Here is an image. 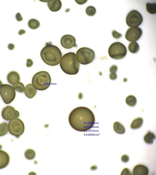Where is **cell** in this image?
Segmentation results:
<instances>
[{"instance_id": "6da1fadb", "label": "cell", "mask_w": 156, "mask_h": 175, "mask_svg": "<svg viewBox=\"0 0 156 175\" xmlns=\"http://www.w3.org/2000/svg\"><path fill=\"white\" fill-rule=\"evenodd\" d=\"M69 122L71 127L76 130L86 132L93 127L95 123V118L90 109L85 107H79L71 112Z\"/></svg>"}, {"instance_id": "7a4b0ae2", "label": "cell", "mask_w": 156, "mask_h": 175, "mask_svg": "<svg viewBox=\"0 0 156 175\" xmlns=\"http://www.w3.org/2000/svg\"><path fill=\"white\" fill-rule=\"evenodd\" d=\"M51 42H47L42 49L40 55L43 61L47 64L51 66L58 65L62 57L60 49L57 46L51 44Z\"/></svg>"}, {"instance_id": "3957f363", "label": "cell", "mask_w": 156, "mask_h": 175, "mask_svg": "<svg viewBox=\"0 0 156 175\" xmlns=\"http://www.w3.org/2000/svg\"><path fill=\"white\" fill-rule=\"evenodd\" d=\"M60 65L62 70L68 74H76L79 70L80 63L77 59L76 54L73 52H69L64 54L62 57Z\"/></svg>"}, {"instance_id": "277c9868", "label": "cell", "mask_w": 156, "mask_h": 175, "mask_svg": "<svg viewBox=\"0 0 156 175\" xmlns=\"http://www.w3.org/2000/svg\"><path fill=\"white\" fill-rule=\"evenodd\" d=\"M32 84L37 90L44 91L49 88L51 83L50 75L47 71L38 72L33 76L32 80Z\"/></svg>"}, {"instance_id": "5b68a950", "label": "cell", "mask_w": 156, "mask_h": 175, "mask_svg": "<svg viewBox=\"0 0 156 175\" xmlns=\"http://www.w3.org/2000/svg\"><path fill=\"white\" fill-rule=\"evenodd\" d=\"M76 56L79 63L86 65L90 63L94 60L95 54L94 52L91 49L83 47L78 50Z\"/></svg>"}, {"instance_id": "8992f818", "label": "cell", "mask_w": 156, "mask_h": 175, "mask_svg": "<svg viewBox=\"0 0 156 175\" xmlns=\"http://www.w3.org/2000/svg\"><path fill=\"white\" fill-rule=\"evenodd\" d=\"M127 49L125 46L119 42L112 44L109 47L108 53L112 59L119 60L124 57L127 54Z\"/></svg>"}, {"instance_id": "52a82bcc", "label": "cell", "mask_w": 156, "mask_h": 175, "mask_svg": "<svg viewBox=\"0 0 156 175\" xmlns=\"http://www.w3.org/2000/svg\"><path fill=\"white\" fill-rule=\"evenodd\" d=\"M8 131L11 134L17 138L22 135L25 130V126L23 122L20 118L12 119L8 124Z\"/></svg>"}, {"instance_id": "ba28073f", "label": "cell", "mask_w": 156, "mask_h": 175, "mask_svg": "<svg viewBox=\"0 0 156 175\" xmlns=\"http://www.w3.org/2000/svg\"><path fill=\"white\" fill-rule=\"evenodd\" d=\"M16 91L13 87L7 84L0 86V95L4 102L7 104L11 103L14 99Z\"/></svg>"}, {"instance_id": "9c48e42d", "label": "cell", "mask_w": 156, "mask_h": 175, "mask_svg": "<svg viewBox=\"0 0 156 175\" xmlns=\"http://www.w3.org/2000/svg\"><path fill=\"white\" fill-rule=\"evenodd\" d=\"M143 21L141 14L136 10H133L128 14L126 19L127 25L131 27H137L140 26Z\"/></svg>"}, {"instance_id": "30bf717a", "label": "cell", "mask_w": 156, "mask_h": 175, "mask_svg": "<svg viewBox=\"0 0 156 175\" xmlns=\"http://www.w3.org/2000/svg\"><path fill=\"white\" fill-rule=\"evenodd\" d=\"M142 34V30L140 28L132 27L127 30L125 35V38L129 41L135 42L140 38Z\"/></svg>"}, {"instance_id": "8fae6325", "label": "cell", "mask_w": 156, "mask_h": 175, "mask_svg": "<svg viewBox=\"0 0 156 175\" xmlns=\"http://www.w3.org/2000/svg\"><path fill=\"white\" fill-rule=\"evenodd\" d=\"M2 116L4 120L10 121L12 119L18 118L20 116V113L13 107L8 105L3 109Z\"/></svg>"}, {"instance_id": "7c38bea8", "label": "cell", "mask_w": 156, "mask_h": 175, "mask_svg": "<svg viewBox=\"0 0 156 175\" xmlns=\"http://www.w3.org/2000/svg\"><path fill=\"white\" fill-rule=\"evenodd\" d=\"M60 43L62 46L66 49H70L74 46H77L75 38L69 34L65 35L62 36Z\"/></svg>"}, {"instance_id": "4fadbf2b", "label": "cell", "mask_w": 156, "mask_h": 175, "mask_svg": "<svg viewBox=\"0 0 156 175\" xmlns=\"http://www.w3.org/2000/svg\"><path fill=\"white\" fill-rule=\"evenodd\" d=\"M10 160V156L8 153L0 150V169L6 167L9 164Z\"/></svg>"}, {"instance_id": "5bb4252c", "label": "cell", "mask_w": 156, "mask_h": 175, "mask_svg": "<svg viewBox=\"0 0 156 175\" xmlns=\"http://www.w3.org/2000/svg\"><path fill=\"white\" fill-rule=\"evenodd\" d=\"M149 169L146 166L138 164L133 168V173L134 175H147L149 173Z\"/></svg>"}, {"instance_id": "9a60e30c", "label": "cell", "mask_w": 156, "mask_h": 175, "mask_svg": "<svg viewBox=\"0 0 156 175\" xmlns=\"http://www.w3.org/2000/svg\"><path fill=\"white\" fill-rule=\"evenodd\" d=\"M20 76L19 74L15 71L10 72L7 74V79L10 84L13 85L20 80Z\"/></svg>"}, {"instance_id": "2e32d148", "label": "cell", "mask_w": 156, "mask_h": 175, "mask_svg": "<svg viewBox=\"0 0 156 175\" xmlns=\"http://www.w3.org/2000/svg\"><path fill=\"white\" fill-rule=\"evenodd\" d=\"M25 96L28 98H33L36 94L37 90L31 84H27L24 91Z\"/></svg>"}, {"instance_id": "e0dca14e", "label": "cell", "mask_w": 156, "mask_h": 175, "mask_svg": "<svg viewBox=\"0 0 156 175\" xmlns=\"http://www.w3.org/2000/svg\"><path fill=\"white\" fill-rule=\"evenodd\" d=\"M47 5L50 10L53 12L59 11L62 5V2L60 0H49L48 2Z\"/></svg>"}, {"instance_id": "ac0fdd59", "label": "cell", "mask_w": 156, "mask_h": 175, "mask_svg": "<svg viewBox=\"0 0 156 175\" xmlns=\"http://www.w3.org/2000/svg\"><path fill=\"white\" fill-rule=\"evenodd\" d=\"M113 129L115 132L117 134H123L125 133L126 129L124 126L120 122H116L113 125Z\"/></svg>"}, {"instance_id": "d6986e66", "label": "cell", "mask_w": 156, "mask_h": 175, "mask_svg": "<svg viewBox=\"0 0 156 175\" xmlns=\"http://www.w3.org/2000/svg\"><path fill=\"white\" fill-rule=\"evenodd\" d=\"M143 123V119L142 118H136L132 122L130 125V128L133 129H138L142 126Z\"/></svg>"}, {"instance_id": "ffe728a7", "label": "cell", "mask_w": 156, "mask_h": 175, "mask_svg": "<svg viewBox=\"0 0 156 175\" xmlns=\"http://www.w3.org/2000/svg\"><path fill=\"white\" fill-rule=\"evenodd\" d=\"M156 139V136L154 133L150 131H148L144 137V142L148 144H152Z\"/></svg>"}, {"instance_id": "44dd1931", "label": "cell", "mask_w": 156, "mask_h": 175, "mask_svg": "<svg viewBox=\"0 0 156 175\" xmlns=\"http://www.w3.org/2000/svg\"><path fill=\"white\" fill-rule=\"evenodd\" d=\"M126 102L127 105L130 107H134L137 103V99L135 96L133 95L128 96L126 99Z\"/></svg>"}, {"instance_id": "7402d4cb", "label": "cell", "mask_w": 156, "mask_h": 175, "mask_svg": "<svg viewBox=\"0 0 156 175\" xmlns=\"http://www.w3.org/2000/svg\"><path fill=\"white\" fill-rule=\"evenodd\" d=\"M40 25L39 22L36 19H30L28 22L29 27L31 29H35L38 28Z\"/></svg>"}, {"instance_id": "603a6c76", "label": "cell", "mask_w": 156, "mask_h": 175, "mask_svg": "<svg viewBox=\"0 0 156 175\" xmlns=\"http://www.w3.org/2000/svg\"><path fill=\"white\" fill-rule=\"evenodd\" d=\"M128 49L130 52L135 53L138 52L139 51L140 46L137 43L133 42L129 44L128 46Z\"/></svg>"}, {"instance_id": "cb8c5ba5", "label": "cell", "mask_w": 156, "mask_h": 175, "mask_svg": "<svg viewBox=\"0 0 156 175\" xmlns=\"http://www.w3.org/2000/svg\"><path fill=\"white\" fill-rule=\"evenodd\" d=\"M8 124L4 122L0 124V136H3L8 132Z\"/></svg>"}, {"instance_id": "d4e9b609", "label": "cell", "mask_w": 156, "mask_h": 175, "mask_svg": "<svg viewBox=\"0 0 156 175\" xmlns=\"http://www.w3.org/2000/svg\"><path fill=\"white\" fill-rule=\"evenodd\" d=\"M24 156L25 158L27 160H31L35 157L36 153L33 149H28L25 151Z\"/></svg>"}, {"instance_id": "484cf974", "label": "cell", "mask_w": 156, "mask_h": 175, "mask_svg": "<svg viewBox=\"0 0 156 175\" xmlns=\"http://www.w3.org/2000/svg\"><path fill=\"white\" fill-rule=\"evenodd\" d=\"M15 90L19 93L23 92L25 89L24 85L22 82L19 81L13 85Z\"/></svg>"}, {"instance_id": "4316f807", "label": "cell", "mask_w": 156, "mask_h": 175, "mask_svg": "<svg viewBox=\"0 0 156 175\" xmlns=\"http://www.w3.org/2000/svg\"><path fill=\"white\" fill-rule=\"evenodd\" d=\"M146 9L149 13L154 14L156 13V4L155 3H148L146 4Z\"/></svg>"}, {"instance_id": "83f0119b", "label": "cell", "mask_w": 156, "mask_h": 175, "mask_svg": "<svg viewBox=\"0 0 156 175\" xmlns=\"http://www.w3.org/2000/svg\"><path fill=\"white\" fill-rule=\"evenodd\" d=\"M96 11L95 8L92 6H88L86 9V14L90 16H93L95 15Z\"/></svg>"}, {"instance_id": "f1b7e54d", "label": "cell", "mask_w": 156, "mask_h": 175, "mask_svg": "<svg viewBox=\"0 0 156 175\" xmlns=\"http://www.w3.org/2000/svg\"><path fill=\"white\" fill-rule=\"evenodd\" d=\"M112 35L114 38L116 39H118L122 36V35L115 30H113L112 32Z\"/></svg>"}, {"instance_id": "f546056e", "label": "cell", "mask_w": 156, "mask_h": 175, "mask_svg": "<svg viewBox=\"0 0 156 175\" xmlns=\"http://www.w3.org/2000/svg\"><path fill=\"white\" fill-rule=\"evenodd\" d=\"M129 157L127 155L124 154L121 156V161L123 163H126L128 162L129 160Z\"/></svg>"}, {"instance_id": "4dcf8cb0", "label": "cell", "mask_w": 156, "mask_h": 175, "mask_svg": "<svg viewBox=\"0 0 156 175\" xmlns=\"http://www.w3.org/2000/svg\"><path fill=\"white\" fill-rule=\"evenodd\" d=\"M132 174L129 170L127 168H125L122 171L121 175H132Z\"/></svg>"}, {"instance_id": "1f68e13d", "label": "cell", "mask_w": 156, "mask_h": 175, "mask_svg": "<svg viewBox=\"0 0 156 175\" xmlns=\"http://www.w3.org/2000/svg\"><path fill=\"white\" fill-rule=\"evenodd\" d=\"M118 67L115 65H112L110 68L109 71L111 73H115L117 71Z\"/></svg>"}, {"instance_id": "d6a6232c", "label": "cell", "mask_w": 156, "mask_h": 175, "mask_svg": "<svg viewBox=\"0 0 156 175\" xmlns=\"http://www.w3.org/2000/svg\"><path fill=\"white\" fill-rule=\"evenodd\" d=\"M117 77V76L116 73H111L109 74V78L111 80H116Z\"/></svg>"}, {"instance_id": "836d02e7", "label": "cell", "mask_w": 156, "mask_h": 175, "mask_svg": "<svg viewBox=\"0 0 156 175\" xmlns=\"http://www.w3.org/2000/svg\"><path fill=\"white\" fill-rule=\"evenodd\" d=\"M33 64V62L32 60L30 59H28L27 60L26 66L27 67H31Z\"/></svg>"}, {"instance_id": "e575fe53", "label": "cell", "mask_w": 156, "mask_h": 175, "mask_svg": "<svg viewBox=\"0 0 156 175\" xmlns=\"http://www.w3.org/2000/svg\"><path fill=\"white\" fill-rule=\"evenodd\" d=\"M16 20L18 21H21L23 19V18L20 13H17L16 15Z\"/></svg>"}, {"instance_id": "d590c367", "label": "cell", "mask_w": 156, "mask_h": 175, "mask_svg": "<svg viewBox=\"0 0 156 175\" xmlns=\"http://www.w3.org/2000/svg\"><path fill=\"white\" fill-rule=\"evenodd\" d=\"M76 2L79 5H82L85 3L87 1V0H75Z\"/></svg>"}, {"instance_id": "8d00e7d4", "label": "cell", "mask_w": 156, "mask_h": 175, "mask_svg": "<svg viewBox=\"0 0 156 175\" xmlns=\"http://www.w3.org/2000/svg\"><path fill=\"white\" fill-rule=\"evenodd\" d=\"M8 49L10 50H13L15 48V45L12 43H9L8 46Z\"/></svg>"}, {"instance_id": "74e56055", "label": "cell", "mask_w": 156, "mask_h": 175, "mask_svg": "<svg viewBox=\"0 0 156 175\" xmlns=\"http://www.w3.org/2000/svg\"><path fill=\"white\" fill-rule=\"evenodd\" d=\"M26 32L25 30L23 29H21L19 31L18 34L19 35H22L25 33Z\"/></svg>"}, {"instance_id": "f35d334b", "label": "cell", "mask_w": 156, "mask_h": 175, "mask_svg": "<svg viewBox=\"0 0 156 175\" xmlns=\"http://www.w3.org/2000/svg\"><path fill=\"white\" fill-rule=\"evenodd\" d=\"M98 168L97 166L96 165H94L91 166L90 169L92 170H96Z\"/></svg>"}, {"instance_id": "ab89813d", "label": "cell", "mask_w": 156, "mask_h": 175, "mask_svg": "<svg viewBox=\"0 0 156 175\" xmlns=\"http://www.w3.org/2000/svg\"><path fill=\"white\" fill-rule=\"evenodd\" d=\"M2 84V81L0 80V86Z\"/></svg>"}]
</instances>
